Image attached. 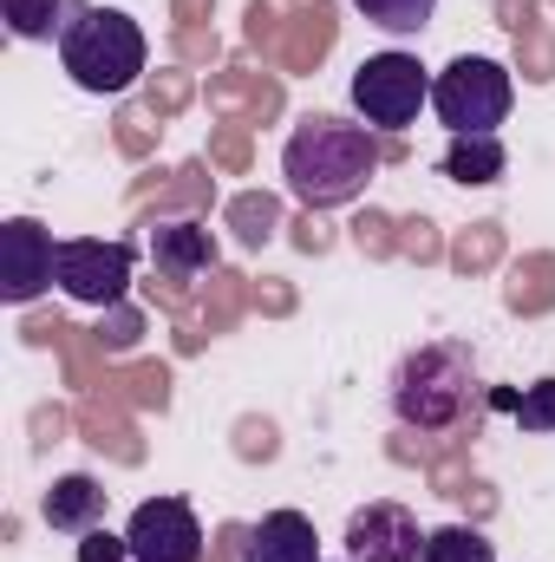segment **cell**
<instances>
[{
	"label": "cell",
	"instance_id": "6da1fadb",
	"mask_svg": "<svg viewBox=\"0 0 555 562\" xmlns=\"http://www.w3.org/2000/svg\"><path fill=\"white\" fill-rule=\"evenodd\" d=\"M281 177H287L294 203L340 210L380 177V138L366 125H347V119H327V112L301 119L281 144Z\"/></svg>",
	"mask_w": 555,
	"mask_h": 562
},
{
	"label": "cell",
	"instance_id": "7a4b0ae2",
	"mask_svg": "<svg viewBox=\"0 0 555 562\" xmlns=\"http://www.w3.org/2000/svg\"><path fill=\"white\" fill-rule=\"evenodd\" d=\"M144 59H150V46H144V33H138L132 13L72 0V20H66V33H59V66H66V79H72L79 92H92V99L132 92L144 79Z\"/></svg>",
	"mask_w": 555,
	"mask_h": 562
},
{
	"label": "cell",
	"instance_id": "3957f363",
	"mask_svg": "<svg viewBox=\"0 0 555 562\" xmlns=\"http://www.w3.org/2000/svg\"><path fill=\"white\" fill-rule=\"evenodd\" d=\"M471 400H477V353L464 340H431V347L406 353L399 373H393V413L412 431L464 425Z\"/></svg>",
	"mask_w": 555,
	"mask_h": 562
},
{
	"label": "cell",
	"instance_id": "277c9868",
	"mask_svg": "<svg viewBox=\"0 0 555 562\" xmlns=\"http://www.w3.org/2000/svg\"><path fill=\"white\" fill-rule=\"evenodd\" d=\"M517 105V86H510V66L503 59H484V53H457L438 79H431V112L451 138H484L510 119Z\"/></svg>",
	"mask_w": 555,
	"mask_h": 562
},
{
	"label": "cell",
	"instance_id": "5b68a950",
	"mask_svg": "<svg viewBox=\"0 0 555 562\" xmlns=\"http://www.w3.org/2000/svg\"><path fill=\"white\" fill-rule=\"evenodd\" d=\"M353 112L366 132H406L418 125V112L431 105V72L418 66L412 53H373L353 66Z\"/></svg>",
	"mask_w": 555,
	"mask_h": 562
},
{
	"label": "cell",
	"instance_id": "8992f818",
	"mask_svg": "<svg viewBox=\"0 0 555 562\" xmlns=\"http://www.w3.org/2000/svg\"><path fill=\"white\" fill-rule=\"evenodd\" d=\"M132 243H105V236H72L59 243V262L53 281L79 301V307H118L125 288H132Z\"/></svg>",
	"mask_w": 555,
	"mask_h": 562
},
{
	"label": "cell",
	"instance_id": "52a82bcc",
	"mask_svg": "<svg viewBox=\"0 0 555 562\" xmlns=\"http://www.w3.org/2000/svg\"><path fill=\"white\" fill-rule=\"evenodd\" d=\"M132 562H203V524L183 497H150L125 524Z\"/></svg>",
	"mask_w": 555,
	"mask_h": 562
},
{
	"label": "cell",
	"instance_id": "ba28073f",
	"mask_svg": "<svg viewBox=\"0 0 555 562\" xmlns=\"http://www.w3.org/2000/svg\"><path fill=\"white\" fill-rule=\"evenodd\" d=\"M53 262H59V243H53L46 223H33V216H7L0 223V294L13 307H26L33 294L53 288Z\"/></svg>",
	"mask_w": 555,
	"mask_h": 562
},
{
	"label": "cell",
	"instance_id": "9c48e42d",
	"mask_svg": "<svg viewBox=\"0 0 555 562\" xmlns=\"http://www.w3.org/2000/svg\"><path fill=\"white\" fill-rule=\"evenodd\" d=\"M347 562H418L424 550V530H418V517L406 504H393V497H373V504H360L353 517H347Z\"/></svg>",
	"mask_w": 555,
	"mask_h": 562
},
{
	"label": "cell",
	"instance_id": "30bf717a",
	"mask_svg": "<svg viewBox=\"0 0 555 562\" xmlns=\"http://www.w3.org/2000/svg\"><path fill=\"white\" fill-rule=\"evenodd\" d=\"M242 562H320V537L301 510H269L242 537Z\"/></svg>",
	"mask_w": 555,
	"mask_h": 562
},
{
	"label": "cell",
	"instance_id": "8fae6325",
	"mask_svg": "<svg viewBox=\"0 0 555 562\" xmlns=\"http://www.w3.org/2000/svg\"><path fill=\"white\" fill-rule=\"evenodd\" d=\"M150 262L163 281H190L203 269H216V236L203 223H157L150 229Z\"/></svg>",
	"mask_w": 555,
	"mask_h": 562
},
{
	"label": "cell",
	"instance_id": "7c38bea8",
	"mask_svg": "<svg viewBox=\"0 0 555 562\" xmlns=\"http://www.w3.org/2000/svg\"><path fill=\"white\" fill-rule=\"evenodd\" d=\"M39 517H46L53 530H66V537H86V530H99V524H105V484H99V477H86V471H66V477H53V491H46Z\"/></svg>",
	"mask_w": 555,
	"mask_h": 562
},
{
	"label": "cell",
	"instance_id": "4fadbf2b",
	"mask_svg": "<svg viewBox=\"0 0 555 562\" xmlns=\"http://www.w3.org/2000/svg\"><path fill=\"white\" fill-rule=\"evenodd\" d=\"M503 170H510V150H503L497 132L444 144V177H451V183H464V190H484V183H497Z\"/></svg>",
	"mask_w": 555,
	"mask_h": 562
},
{
	"label": "cell",
	"instance_id": "5bb4252c",
	"mask_svg": "<svg viewBox=\"0 0 555 562\" xmlns=\"http://www.w3.org/2000/svg\"><path fill=\"white\" fill-rule=\"evenodd\" d=\"M0 13L20 40H59L72 20V0H0Z\"/></svg>",
	"mask_w": 555,
	"mask_h": 562
},
{
	"label": "cell",
	"instance_id": "9a60e30c",
	"mask_svg": "<svg viewBox=\"0 0 555 562\" xmlns=\"http://www.w3.org/2000/svg\"><path fill=\"white\" fill-rule=\"evenodd\" d=\"M418 562H497V543L484 530H471V524H444V530L424 537Z\"/></svg>",
	"mask_w": 555,
	"mask_h": 562
},
{
	"label": "cell",
	"instance_id": "2e32d148",
	"mask_svg": "<svg viewBox=\"0 0 555 562\" xmlns=\"http://www.w3.org/2000/svg\"><path fill=\"white\" fill-rule=\"evenodd\" d=\"M353 7H360L380 33H399V40H406V33H424L431 13H438V0H353Z\"/></svg>",
	"mask_w": 555,
	"mask_h": 562
},
{
	"label": "cell",
	"instance_id": "e0dca14e",
	"mask_svg": "<svg viewBox=\"0 0 555 562\" xmlns=\"http://www.w3.org/2000/svg\"><path fill=\"white\" fill-rule=\"evenodd\" d=\"M517 425H523V431H555V380L523 386V400H517Z\"/></svg>",
	"mask_w": 555,
	"mask_h": 562
},
{
	"label": "cell",
	"instance_id": "ac0fdd59",
	"mask_svg": "<svg viewBox=\"0 0 555 562\" xmlns=\"http://www.w3.org/2000/svg\"><path fill=\"white\" fill-rule=\"evenodd\" d=\"M79 562H132V543H125V537H112V530L99 524V530H86V537H79Z\"/></svg>",
	"mask_w": 555,
	"mask_h": 562
}]
</instances>
